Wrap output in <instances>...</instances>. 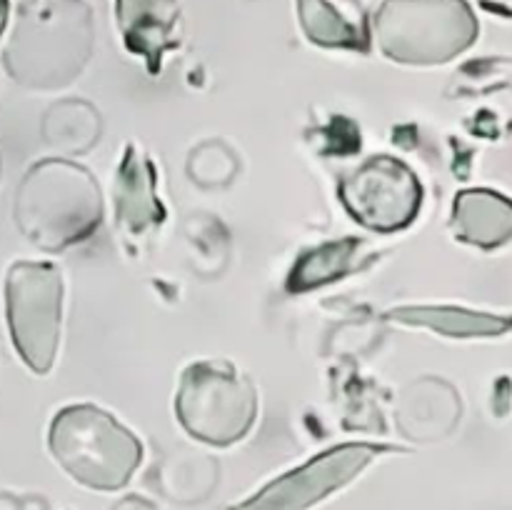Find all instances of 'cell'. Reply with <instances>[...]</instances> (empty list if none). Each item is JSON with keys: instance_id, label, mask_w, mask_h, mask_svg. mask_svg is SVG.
<instances>
[{"instance_id": "1", "label": "cell", "mask_w": 512, "mask_h": 510, "mask_svg": "<svg viewBox=\"0 0 512 510\" xmlns=\"http://www.w3.org/2000/svg\"><path fill=\"white\" fill-rule=\"evenodd\" d=\"M103 220V200L93 175L70 160L33 165L15 195L20 233L43 250L80 243Z\"/></svg>"}, {"instance_id": "2", "label": "cell", "mask_w": 512, "mask_h": 510, "mask_svg": "<svg viewBox=\"0 0 512 510\" xmlns=\"http://www.w3.org/2000/svg\"><path fill=\"white\" fill-rule=\"evenodd\" d=\"M373 35L395 63L438 65L475 43L478 18L465 0H385Z\"/></svg>"}, {"instance_id": "3", "label": "cell", "mask_w": 512, "mask_h": 510, "mask_svg": "<svg viewBox=\"0 0 512 510\" xmlns=\"http://www.w3.org/2000/svg\"><path fill=\"white\" fill-rule=\"evenodd\" d=\"M48 443L65 473L95 490L123 488L143 458L138 438L95 405L60 410Z\"/></svg>"}, {"instance_id": "4", "label": "cell", "mask_w": 512, "mask_h": 510, "mask_svg": "<svg viewBox=\"0 0 512 510\" xmlns=\"http://www.w3.org/2000/svg\"><path fill=\"white\" fill-rule=\"evenodd\" d=\"M180 425L210 445H230L250 433L258 415V393L225 360H200L183 373L175 395Z\"/></svg>"}, {"instance_id": "5", "label": "cell", "mask_w": 512, "mask_h": 510, "mask_svg": "<svg viewBox=\"0 0 512 510\" xmlns=\"http://www.w3.org/2000/svg\"><path fill=\"white\" fill-rule=\"evenodd\" d=\"M63 278L50 263L20 260L5 278V310L13 343L30 370L45 375L60 340Z\"/></svg>"}, {"instance_id": "6", "label": "cell", "mask_w": 512, "mask_h": 510, "mask_svg": "<svg viewBox=\"0 0 512 510\" xmlns=\"http://www.w3.org/2000/svg\"><path fill=\"white\" fill-rule=\"evenodd\" d=\"M338 195L360 225L378 233L408 228L423 205V188L413 170L390 155H375L350 170Z\"/></svg>"}, {"instance_id": "7", "label": "cell", "mask_w": 512, "mask_h": 510, "mask_svg": "<svg viewBox=\"0 0 512 510\" xmlns=\"http://www.w3.org/2000/svg\"><path fill=\"white\" fill-rule=\"evenodd\" d=\"M388 450L393 448L370 443L338 445V448L305 463L303 468L273 480L253 498L235 505L233 510H305L333 490L350 483L370 460L378 458L380 453H388Z\"/></svg>"}, {"instance_id": "8", "label": "cell", "mask_w": 512, "mask_h": 510, "mask_svg": "<svg viewBox=\"0 0 512 510\" xmlns=\"http://www.w3.org/2000/svg\"><path fill=\"white\" fill-rule=\"evenodd\" d=\"M115 225L128 240H143L163 223L165 208L155 195V170L148 155L128 145L113 185Z\"/></svg>"}, {"instance_id": "9", "label": "cell", "mask_w": 512, "mask_h": 510, "mask_svg": "<svg viewBox=\"0 0 512 510\" xmlns=\"http://www.w3.org/2000/svg\"><path fill=\"white\" fill-rule=\"evenodd\" d=\"M115 15L130 53L140 55L150 73L158 75L163 55L180 43L178 0H115Z\"/></svg>"}, {"instance_id": "10", "label": "cell", "mask_w": 512, "mask_h": 510, "mask_svg": "<svg viewBox=\"0 0 512 510\" xmlns=\"http://www.w3.org/2000/svg\"><path fill=\"white\" fill-rule=\"evenodd\" d=\"M455 238L478 248H498L512 238V200L493 190H463L450 220Z\"/></svg>"}, {"instance_id": "11", "label": "cell", "mask_w": 512, "mask_h": 510, "mask_svg": "<svg viewBox=\"0 0 512 510\" xmlns=\"http://www.w3.org/2000/svg\"><path fill=\"white\" fill-rule=\"evenodd\" d=\"M370 260H373V253L368 250V245L355 238L320 245L293 265L288 275V290L290 293H305V290H313L318 285L333 283L343 275L360 270Z\"/></svg>"}, {"instance_id": "12", "label": "cell", "mask_w": 512, "mask_h": 510, "mask_svg": "<svg viewBox=\"0 0 512 510\" xmlns=\"http://www.w3.org/2000/svg\"><path fill=\"white\" fill-rule=\"evenodd\" d=\"M390 318L408 325L430 328L450 338H488V335H503L512 330V318H498L488 313H473L465 308H448V305H410L390 313Z\"/></svg>"}, {"instance_id": "13", "label": "cell", "mask_w": 512, "mask_h": 510, "mask_svg": "<svg viewBox=\"0 0 512 510\" xmlns=\"http://www.w3.org/2000/svg\"><path fill=\"white\" fill-rule=\"evenodd\" d=\"M305 35L325 48L368 50V35L350 23L330 0H295Z\"/></svg>"}, {"instance_id": "14", "label": "cell", "mask_w": 512, "mask_h": 510, "mask_svg": "<svg viewBox=\"0 0 512 510\" xmlns=\"http://www.w3.org/2000/svg\"><path fill=\"white\" fill-rule=\"evenodd\" d=\"M8 13H10V3L8 0H0V35H3L5 23H8Z\"/></svg>"}]
</instances>
